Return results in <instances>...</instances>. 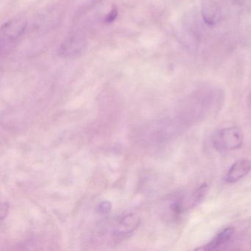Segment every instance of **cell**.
<instances>
[{
    "label": "cell",
    "mask_w": 251,
    "mask_h": 251,
    "mask_svg": "<svg viewBox=\"0 0 251 251\" xmlns=\"http://www.w3.org/2000/svg\"><path fill=\"white\" fill-rule=\"evenodd\" d=\"M212 142L217 151H235L240 148L243 144V133L237 127H226L214 135Z\"/></svg>",
    "instance_id": "cell-1"
},
{
    "label": "cell",
    "mask_w": 251,
    "mask_h": 251,
    "mask_svg": "<svg viewBox=\"0 0 251 251\" xmlns=\"http://www.w3.org/2000/svg\"><path fill=\"white\" fill-rule=\"evenodd\" d=\"M27 22L23 18L14 19L5 23L1 30L2 51L8 50L19 42L27 28Z\"/></svg>",
    "instance_id": "cell-2"
},
{
    "label": "cell",
    "mask_w": 251,
    "mask_h": 251,
    "mask_svg": "<svg viewBox=\"0 0 251 251\" xmlns=\"http://www.w3.org/2000/svg\"><path fill=\"white\" fill-rule=\"evenodd\" d=\"M86 39L81 32L70 34L60 47V54L64 57H73L80 54L86 48Z\"/></svg>",
    "instance_id": "cell-3"
},
{
    "label": "cell",
    "mask_w": 251,
    "mask_h": 251,
    "mask_svg": "<svg viewBox=\"0 0 251 251\" xmlns=\"http://www.w3.org/2000/svg\"><path fill=\"white\" fill-rule=\"evenodd\" d=\"M251 161L241 159L231 166L226 175V180L228 183H236L245 177L251 172Z\"/></svg>",
    "instance_id": "cell-4"
},
{
    "label": "cell",
    "mask_w": 251,
    "mask_h": 251,
    "mask_svg": "<svg viewBox=\"0 0 251 251\" xmlns=\"http://www.w3.org/2000/svg\"><path fill=\"white\" fill-rule=\"evenodd\" d=\"M233 233H234V229L232 227L224 229L223 231L219 233L211 242L205 245L202 249L205 250V251L217 249L222 245L226 244V242H228L233 236Z\"/></svg>",
    "instance_id": "cell-5"
},
{
    "label": "cell",
    "mask_w": 251,
    "mask_h": 251,
    "mask_svg": "<svg viewBox=\"0 0 251 251\" xmlns=\"http://www.w3.org/2000/svg\"><path fill=\"white\" fill-rule=\"evenodd\" d=\"M202 17L205 23L210 25L215 24V20L217 17V11L215 5L209 1L204 2L202 5Z\"/></svg>",
    "instance_id": "cell-6"
},
{
    "label": "cell",
    "mask_w": 251,
    "mask_h": 251,
    "mask_svg": "<svg viewBox=\"0 0 251 251\" xmlns=\"http://www.w3.org/2000/svg\"><path fill=\"white\" fill-rule=\"evenodd\" d=\"M208 185L205 184V183L201 185L198 189H197L193 192L190 199H189V205H190V207L198 205L205 198L207 192H208Z\"/></svg>",
    "instance_id": "cell-7"
},
{
    "label": "cell",
    "mask_w": 251,
    "mask_h": 251,
    "mask_svg": "<svg viewBox=\"0 0 251 251\" xmlns=\"http://www.w3.org/2000/svg\"><path fill=\"white\" fill-rule=\"evenodd\" d=\"M8 208H9V205H8V202H2V206H1V212H0L1 220H3L6 217L7 214L8 212Z\"/></svg>",
    "instance_id": "cell-8"
},
{
    "label": "cell",
    "mask_w": 251,
    "mask_h": 251,
    "mask_svg": "<svg viewBox=\"0 0 251 251\" xmlns=\"http://www.w3.org/2000/svg\"><path fill=\"white\" fill-rule=\"evenodd\" d=\"M117 10L114 9L111 11V12L108 14V15L107 16L106 18H105V22L108 23H112L116 18H117Z\"/></svg>",
    "instance_id": "cell-9"
},
{
    "label": "cell",
    "mask_w": 251,
    "mask_h": 251,
    "mask_svg": "<svg viewBox=\"0 0 251 251\" xmlns=\"http://www.w3.org/2000/svg\"><path fill=\"white\" fill-rule=\"evenodd\" d=\"M249 105H251V97H250V98H249Z\"/></svg>",
    "instance_id": "cell-10"
}]
</instances>
